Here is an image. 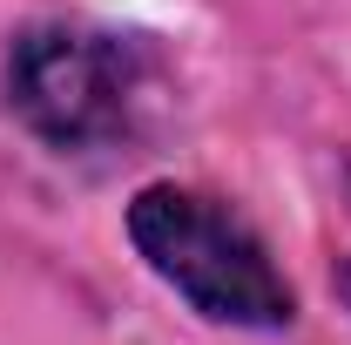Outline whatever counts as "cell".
<instances>
[{
	"label": "cell",
	"instance_id": "6da1fadb",
	"mask_svg": "<svg viewBox=\"0 0 351 345\" xmlns=\"http://www.w3.org/2000/svg\"><path fill=\"white\" fill-rule=\"evenodd\" d=\"M129 244L196 318L230 332L298 325V285L270 258L257 223L189 183H142L129 197Z\"/></svg>",
	"mask_w": 351,
	"mask_h": 345
},
{
	"label": "cell",
	"instance_id": "7a4b0ae2",
	"mask_svg": "<svg viewBox=\"0 0 351 345\" xmlns=\"http://www.w3.org/2000/svg\"><path fill=\"white\" fill-rule=\"evenodd\" d=\"M142 102H149V54L135 34L34 21L7 47V109L34 142L61 156L115 149L122 135H135Z\"/></svg>",
	"mask_w": 351,
	"mask_h": 345
},
{
	"label": "cell",
	"instance_id": "3957f363",
	"mask_svg": "<svg viewBox=\"0 0 351 345\" xmlns=\"http://www.w3.org/2000/svg\"><path fill=\"white\" fill-rule=\"evenodd\" d=\"M331 285H338V298H345V311H351V258H338V278H331Z\"/></svg>",
	"mask_w": 351,
	"mask_h": 345
}]
</instances>
